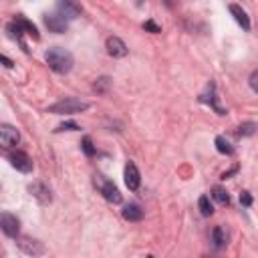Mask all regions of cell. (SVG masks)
<instances>
[{
	"mask_svg": "<svg viewBox=\"0 0 258 258\" xmlns=\"http://www.w3.org/2000/svg\"><path fill=\"white\" fill-rule=\"evenodd\" d=\"M6 32H8V36H10L12 40H16V42L22 46L24 52H28L26 42H24V34H28V36H32L34 40H38V30H36V26H34L30 20H26L24 16H20V14L6 26Z\"/></svg>",
	"mask_w": 258,
	"mask_h": 258,
	"instance_id": "6da1fadb",
	"label": "cell"
},
{
	"mask_svg": "<svg viewBox=\"0 0 258 258\" xmlns=\"http://www.w3.org/2000/svg\"><path fill=\"white\" fill-rule=\"evenodd\" d=\"M44 58H46V64L54 71V73H58V75H67L71 69H73V54L69 52V50H64V48H60V46H52V48H48L46 50V54H44Z\"/></svg>",
	"mask_w": 258,
	"mask_h": 258,
	"instance_id": "7a4b0ae2",
	"label": "cell"
},
{
	"mask_svg": "<svg viewBox=\"0 0 258 258\" xmlns=\"http://www.w3.org/2000/svg\"><path fill=\"white\" fill-rule=\"evenodd\" d=\"M91 107L89 101H83V99H75V97H67V99H60L56 101L54 105H50L46 111L48 113H54V115H73V113H83Z\"/></svg>",
	"mask_w": 258,
	"mask_h": 258,
	"instance_id": "3957f363",
	"label": "cell"
},
{
	"mask_svg": "<svg viewBox=\"0 0 258 258\" xmlns=\"http://www.w3.org/2000/svg\"><path fill=\"white\" fill-rule=\"evenodd\" d=\"M8 159H10V165L14 169H18V171H22V173H30L32 171V159L28 157L26 151H20V149L10 151Z\"/></svg>",
	"mask_w": 258,
	"mask_h": 258,
	"instance_id": "277c9868",
	"label": "cell"
},
{
	"mask_svg": "<svg viewBox=\"0 0 258 258\" xmlns=\"http://www.w3.org/2000/svg\"><path fill=\"white\" fill-rule=\"evenodd\" d=\"M20 141V133L16 127L8 125V123H0V147L10 149Z\"/></svg>",
	"mask_w": 258,
	"mask_h": 258,
	"instance_id": "5b68a950",
	"label": "cell"
},
{
	"mask_svg": "<svg viewBox=\"0 0 258 258\" xmlns=\"http://www.w3.org/2000/svg\"><path fill=\"white\" fill-rule=\"evenodd\" d=\"M0 228L8 238H18L20 222L14 214H0Z\"/></svg>",
	"mask_w": 258,
	"mask_h": 258,
	"instance_id": "8992f818",
	"label": "cell"
},
{
	"mask_svg": "<svg viewBox=\"0 0 258 258\" xmlns=\"http://www.w3.org/2000/svg\"><path fill=\"white\" fill-rule=\"evenodd\" d=\"M18 248H20L24 254H28V256H42V254L46 252V248H44L42 242L32 240V238H26V236L18 238Z\"/></svg>",
	"mask_w": 258,
	"mask_h": 258,
	"instance_id": "52a82bcc",
	"label": "cell"
},
{
	"mask_svg": "<svg viewBox=\"0 0 258 258\" xmlns=\"http://www.w3.org/2000/svg\"><path fill=\"white\" fill-rule=\"evenodd\" d=\"M44 24H46V28H48L50 32H54V34H62V32H67V28H69V22H67L58 12L44 14Z\"/></svg>",
	"mask_w": 258,
	"mask_h": 258,
	"instance_id": "ba28073f",
	"label": "cell"
},
{
	"mask_svg": "<svg viewBox=\"0 0 258 258\" xmlns=\"http://www.w3.org/2000/svg\"><path fill=\"white\" fill-rule=\"evenodd\" d=\"M97 181H99V189H101V194H103V198H105L107 202H111V204H121V194H119V189H117V185H115L113 181L101 179V177H97Z\"/></svg>",
	"mask_w": 258,
	"mask_h": 258,
	"instance_id": "9c48e42d",
	"label": "cell"
},
{
	"mask_svg": "<svg viewBox=\"0 0 258 258\" xmlns=\"http://www.w3.org/2000/svg\"><path fill=\"white\" fill-rule=\"evenodd\" d=\"M28 191H30V194L38 200V204H42V206L50 204V200H52L50 187H48L46 183H42V181H34V183H30V185H28Z\"/></svg>",
	"mask_w": 258,
	"mask_h": 258,
	"instance_id": "30bf717a",
	"label": "cell"
},
{
	"mask_svg": "<svg viewBox=\"0 0 258 258\" xmlns=\"http://www.w3.org/2000/svg\"><path fill=\"white\" fill-rule=\"evenodd\" d=\"M64 20H73L81 14V4L77 0H58V10H56Z\"/></svg>",
	"mask_w": 258,
	"mask_h": 258,
	"instance_id": "8fae6325",
	"label": "cell"
},
{
	"mask_svg": "<svg viewBox=\"0 0 258 258\" xmlns=\"http://www.w3.org/2000/svg\"><path fill=\"white\" fill-rule=\"evenodd\" d=\"M107 52L111 56H115V58H123V56H127L129 48H127V44L119 36H109L107 38Z\"/></svg>",
	"mask_w": 258,
	"mask_h": 258,
	"instance_id": "7c38bea8",
	"label": "cell"
},
{
	"mask_svg": "<svg viewBox=\"0 0 258 258\" xmlns=\"http://www.w3.org/2000/svg\"><path fill=\"white\" fill-rule=\"evenodd\" d=\"M139 183H141L139 169H137V165H135L133 161H129V163L125 165V185H127L131 191H135V189L139 187Z\"/></svg>",
	"mask_w": 258,
	"mask_h": 258,
	"instance_id": "4fadbf2b",
	"label": "cell"
},
{
	"mask_svg": "<svg viewBox=\"0 0 258 258\" xmlns=\"http://www.w3.org/2000/svg\"><path fill=\"white\" fill-rule=\"evenodd\" d=\"M200 101H202V103H208V105H210V107H212V109H214L218 115H226V109H222V107L218 105V97H216V85H214V83H210V85H208V89H206V93L200 97Z\"/></svg>",
	"mask_w": 258,
	"mask_h": 258,
	"instance_id": "5bb4252c",
	"label": "cell"
},
{
	"mask_svg": "<svg viewBox=\"0 0 258 258\" xmlns=\"http://www.w3.org/2000/svg\"><path fill=\"white\" fill-rule=\"evenodd\" d=\"M228 8H230L234 20H236L244 30H250V16H248V12H246L242 6H238V4H230Z\"/></svg>",
	"mask_w": 258,
	"mask_h": 258,
	"instance_id": "9a60e30c",
	"label": "cell"
},
{
	"mask_svg": "<svg viewBox=\"0 0 258 258\" xmlns=\"http://www.w3.org/2000/svg\"><path fill=\"white\" fill-rule=\"evenodd\" d=\"M123 218L127 220V222H139V220H143V208L139 206V204H127L125 208H123Z\"/></svg>",
	"mask_w": 258,
	"mask_h": 258,
	"instance_id": "2e32d148",
	"label": "cell"
},
{
	"mask_svg": "<svg viewBox=\"0 0 258 258\" xmlns=\"http://www.w3.org/2000/svg\"><path fill=\"white\" fill-rule=\"evenodd\" d=\"M212 242H214V248H224L228 244V230L224 226H216L212 230Z\"/></svg>",
	"mask_w": 258,
	"mask_h": 258,
	"instance_id": "e0dca14e",
	"label": "cell"
},
{
	"mask_svg": "<svg viewBox=\"0 0 258 258\" xmlns=\"http://www.w3.org/2000/svg\"><path fill=\"white\" fill-rule=\"evenodd\" d=\"M216 149H218L220 153H224V155H232V153H234V145H232L230 139L224 137V135H218V137H216Z\"/></svg>",
	"mask_w": 258,
	"mask_h": 258,
	"instance_id": "ac0fdd59",
	"label": "cell"
},
{
	"mask_svg": "<svg viewBox=\"0 0 258 258\" xmlns=\"http://www.w3.org/2000/svg\"><path fill=\"white\" fill-rule=\"evenodd\" d=\"M212 198H214L220 206H228V204H230V196H228V191H226L222 185H214V187H212Z\"/></svg>",
	"mask_w": 258,
	"mask_h": 258,
	"instance_id": "d6986e66",
	"label": "cell"
},
{
	"mask_svg": "<svg viewBox=\"0 0 258 258\" xmlns=\"http://www.w3.org/2000/svg\"><path fill=\"white\" fill-rule=\"evenodd\" d=\"M198 208H200V214H202L204 218H208V216L214 214V206H212V202H210L208 196H200V200H198Z\"/></svg>",
	"mask_w": 258,
	"mask_h": 258,
	"instance_id": "ffe728a7",
	"label": "cell"
},
{
	"mask_svg": "<svg viewBox=\"0 0 258 258\" xmlns=\"http://www.w3.org/2000/svg\"><path fill=\"white\" fill-rule=\"evenodd\" d=\"M109 87H111V79H109V77H99V79L93 83V91H95V93H99V95L107 93V91H109Z\"/></svg>",
	"mask_w": 258,
	"mask_h": 258,
	"instance_id": "44dd1931",
	"label": "cell"
},
{
	"mask_svg": "<svg viewBox=\"0 0 258 258\" xmlns=\"http://www.w3.org/2000/svg\"><path fill=\"white\" fill-rule=\"evenodd\" d=\"M254 131H256V123L254 121H248V123H242L236 133L240 137H250V135H254Z\"/></svg>",
	"mask_w": 258,
	"mask_h": 258,
	"instance_id": "7402d4cb",
	"label": "cell"
},
{
	"mask_svg": "<svg viewBox=\"0 0 258 258\" xmlns=\"http://www.w3.org/2000/svg\"><path fill=\"white\" fill-rule=\"evenodd\" d=\"M81 147H83V151H85V155H87V157H93V155L97 153V149H95V145H93V141H91V137H89V135H85V137H83Z\"/></svg>",
	"mask_w": 258,
	"mask_h": 258,
	"instance_id": "603a6c76",
	"label": "cell"
},
{
	"mask_svg": "<svg viewBox=\"0 0 258 258\" xmlns=\"http://www.w3.org/2000/svg\"><path fill=\"white\" fill-rule=\"evenodd\" d=\"M79 129H81V127H79L75 121H64V123H60L54 131H79Z\"/></svg>",
	"mask_w": 258,
	"mask_h": 258,
	"instance_id": "cb8c5ba5",
	"label": "cell"
},
{
	"mask_svg": "<svg viewBox=\"0 0 258 258\" xmlns=\"http://www.w3.org/2000/svg\"><path fill=\"white\" fill-rule=\"evenodd\" d=\"M143 30L157 34V32H161V26H159L157 22H153V20H147V22H143Z\"/></svg>",
	"mask_w": 258,
	"mask_h": 258,
	"instance_id": "d4e9b609",
	"label": "cell"
},
{
	"mask_svg": "<svg viewBox=\"0 0 258 258\" xmlns=\"http://www.w3.org/2000/svg\"><path fill=\"white\" fill-rule=\"evenodd\" d=\"M240 204L246 206V208L252 206V196H250V191H242V194H240Z\"/></svg>",
	"mask_w": 258,
	"mask_h": 258,
	"instance_id": "484cf974",
	"label": "cell"
},
{
	"mask_svg": "<svg viewBox=\"0 0 258 258\" xmlns=\"http://www.w3.org/2000/svg\"><path fill=\"white\" fill-rule=\"evenodd\" d=\"M256 79H258V71H252V75H250V87H252L254 93L258 91V83H256Z\"/></svg>",
	"mask_w": 258,
	"mask_h": 258,
	"instance_id": "4316f807",
	"label": "cell"
},
{
	"mask_svg": "<svg viewBox=\"0 0 258 258\" xmlns=\"http://www.w3.org/2000/svg\"><path fill=\"white\" fill-rule=\"evenodd\" d=\"M0 62H2L6 69H12V64H14V62H12L8 56H4V54H0Z\"/></svg>",
	"mask_w": 258,
	"mask_h": 258,
	"instance_id": "83f0119b",
	"label": "cell"
},
{
	"mask_svg": "<svg viewBox=\"0 0 258 258\" xmlns=\"http://www.w3.org/2000/svg\"><path fill=\"white\" fill-rule=\"evenodd\" d=\"M236 171H238V167H232L230 171H224V173H222V179H228V177H230L232 173H236Z\"/></svg>",
	"mask_w": 258,
	"mask_h": 258,
	"instance_id": "f1b7e54d",
	"label": "cell"
}]
</instances>
